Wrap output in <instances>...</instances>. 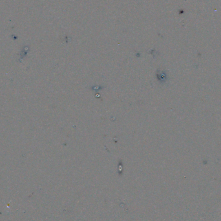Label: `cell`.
<instances>
[{"label":"cell","instance_id":"1","mask_svg":"<svg viewBox=\"0 0 221 221\" xmlns=\"http://www.w3.org/2000/svg\"><path fill=\"white\" fill-rule=\"evenodd\" d=\"M93 88V90H94V89H97L96 91H99V90H101L103 87H94V86Z\"/></svg>","mask_w":221,"mask_h":221}]
</instances>
